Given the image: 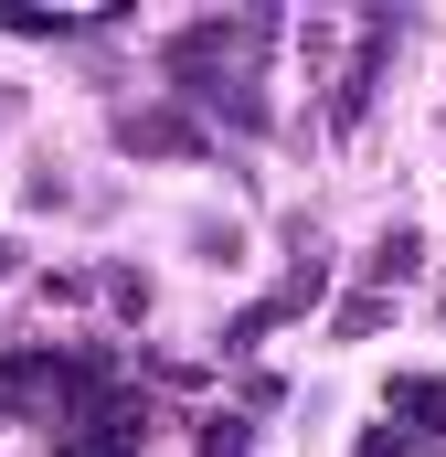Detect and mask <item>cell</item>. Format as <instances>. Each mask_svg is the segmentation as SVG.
Returning <instances> with one entry per match:
<instances>
[{
    "mask_svg": "<svg viewBox=\"0 0 446 457\" xmlns=\"http://www.w3.org/2000/svg\"><path fill=\"white\" fill-rule=\"evenodd\" d=\"M383 320H393V298H351V309H340V341H361V330H383Z\"/></svg>",
    "mask_w": 446,
    "mask_h": 457,
    "instance_id": "6",
    "label": "cell"
},
{
    "mask_svg": "<svg viewBox=\"0 0 446 457\" xmlns=\"http://www.w3.org/2000/svg\"><path fill=\"white\" fill-rule=\"evenodd\" d=\"M277 43V21L266 11H234V21H192L181 43H170V75H181V96L192 107L234 117V128H266V96H255V54Z\"/></svg>",
    "mask_w": 446,
    "mask_h": 457,
    "instance_id": "1",
    "label": "cell"
},
{
    "mask_svg": "<svg viewBox=\"0 0 446 457\" xmlns=\"http://www.w3.org/2000/svg\"><path fill=\"white\" fill-rule=\"evenodd\" d=\"M393 415H415L404 436H446V383L436 372H404V383H393Z\"/></svg>",
    "mask_w": 446,
    "mask_h": 457,
    "instance_id": "2",
    "label": "cell"
},
{
    "mask_svg": "<svg viewBox=\"0 0 446 457\" xmlns=\"http://www.w3.org/2000/svg\"><path fill=\"white\" fill-rule=\"evenodd\" d=\"M415 266H425V234H383V245H372V298H383V287H404V277H415Z\"/></svg>",
    "mask_w": 446,
    "mask_h": 457,
    "instance_id": "3",
    "label": "cell"
},
{
    "mask_svg": "<svg viewBox=\"0 0 446 457\" xmlns=\"http://www.w3.org/2000/svg\"><path fill=\"white\" fill-rule=\"evenodd\" d=\"M202 457H255V436H244V415H213V426H202Z\"/></svg>",
    "mask_w": 446,
    "mask_h": 457,
    "instance_id": "5",
    "label": "cell"
},
{
    "mask_svg": "<svg viewBox=\"0 0 446 457\" xmlns=\"http://www.w3.org/2000/svg\"><path fill=\"white\" fill-rule=\"evenodd\" d=\"M117 138H128V149H202V128H192V117H128Z\"/></svg>",
    "mask_w": 446,
    "mask_h": 457,
    "instance_id": "4",
    "label": "cell"
}]
</instances>
